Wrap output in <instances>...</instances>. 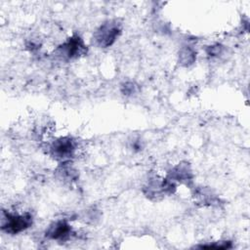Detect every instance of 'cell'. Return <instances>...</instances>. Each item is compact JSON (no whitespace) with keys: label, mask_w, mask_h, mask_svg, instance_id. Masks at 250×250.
<instances>
[{"label":"cell","mask_w":250,"mask_h":250,"mask_svg":"<svg viewBox=\"0 0 250 250\" xmlns=\"http://www.w3.org/2000/svg\"><path fill=\"white\" fill-rule=\"evenodd\" d=\"M76 146L74 141L69 137H62L54 141L50 146V153L56 159L63 162H68L74 155Z\"/></svg>","instance_id":"277c9868"},{"label":"cell","mask_w":250,"mask_h":250,"mask_svg":"<svg viewBox=\"0 0 250 250\" xmlns=\"http://www.w3.org/2000/svg\"><path fill=\"white\" fill-rule=\"evenodd\" d=\"M121 33V25L116 21L103 23L93 35V42L99 48H107L114 44Z\"/></svg>","instance_id":"7a4b0ae2"},{"label":"cell","mask_w":250,"mask_h":250,"mask_svg":"<svg viewBox=\"0 0 250 250\" xmlns=\"http://www.w3.org/2000/svg\"><path fill=\"white\" fill-rule=\"evenodd\" d=\"M230 242L225 241V242H220L219 244H210V245H202L201 248H216V249H226V248H230Z\"/></svg>","instance_id":"30bf717a"},{"label":"cell","mask_w":250,"mask_h":250,"mask_svg":"<svg viewBox=\"0 0 250 250\" xmlns=\"http://www.w3.org/2000/svg\"><path fill=\"white\" fill-rule=\"evenodd\" d=\"M143 147L140 140H137V141H133L132 144H131V148L134 150V151H139L141 150Z\"/></svg>","instance_id":"8fae6325"},{"label":"cell","mask_w":250,"mask_h":250,"mask_svg":"<svg viewBox=\"0 0 250 250\" xmlns=\"http://www.w3.org/2000/svg\"><path fill=\"white\" fill-rule=\"evenodd\" d=\"M72 229L68 222L66 220H59L49 226L46 229L45 235L52 240L64 241L70 237Z\"/></svg>","instance_id":"5b68a950"},{"label":"cell","mask_w":250,"mask_h":250,"mask_svg":"<svg viewBox=\"0 0 250 250\" xmlns=\"http://www.w3.org/2000/svg\"><path fill=\"white\" fill-rule=\"evenodd\" d=\"M121 92L125 96H133L138 92V86L131 81L125 82L121 85Z\"/></svg>","instance_id":"ba28073f"},{"label":"cell","mask_w":250,"mask_h":250,"mask_svg":"<svg viewBox=\"0 0 250 250\" xmlns=\"http://www.w3.org/2000/svg\"><path fill=\"white\" fill-rule=\"evenodd\" d=\"M87 53V46L79 35H72L65 42L61 44L57 50L56 55L63 61H70L80 58Z\"/></svg>","instance_id":"3957f363"},{"label":"cell","mask_w":250,"mask_h":250,"mask_svg":"<svg viewBox=\"0 0 250 250\" xmlns=\"http://www.w3.org/2000/svg\"><path fill=\"white\" fill-rule=\"evenodd\" d=\"M179 63L183 66L193 64L196 60V51L190 46H183L179 51Z\"/></svg>","instance_id":"52a82bcc"},{"label":"cell","mask_w":250,"mask_h":250,"mask_svg":"<svg viewBox=\"0 0 250 250\" xmlns=\"http://www.w3.org/2000/svg\"><path fill=\"white\" fill-rule=\"evenodd\" d=\"M223 52V46L220 44H216V45H212L207 47L206 49V53L208 56L210 57H217L220 56Z\"/></svg>","instance_id":"9c48e42d"},{"label":"cell","mask_w":250,"mask_h":250,"mask_svg":"<svg viewBox=\"0 0 250 250\" xmlns=\"http://www.w3.org/2000/svg\"><path fill=\"white\" fill-rule=\"evenodd\" d=\"M167 178L175 184L180 183L189 185L192 183L193 174L188 163H179L169 171Z\"/></svg>","instance_id":"8992f818"},{"label":"cell","mask_w":250,"mask_h":250,"mask_svg":"<svg viewBox=\"0 0 250 250\" xmlns=\"http://www.w3.org/2000/svg\"><path fill=\"white\" fill-rule=\"evenodd\" d=\"M32 225V216L29 213H9L6 211L2 212L1 217V228L2 230L10 233L17 234Z\"/></svg>","instance_id":"6da1fadb"}]
</instances>
